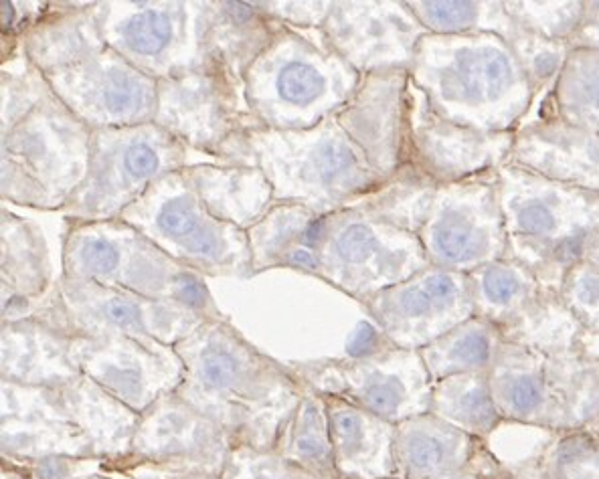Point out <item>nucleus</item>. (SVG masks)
I'll return each instance as SVG.
<instances>
[{
	"instance_id": "1",
	"label": "nucleus",
	"mask_w": 599,
	"mask_h": 479,
	"mask_svg": "<svg viewBox=\"0 0 599 479\" xmlns=\"http://www.w3.org/2000/svg\"><path fill=\"white\" fill-rule=\"evenodd\" d=\"M409 75L438 116L480 132H517L537 100L519 57L494 33H427Z\"/></svg>"
},
{
	"instance_id": "2",
	"label": "nucleus",
	"mask_w": 599,
	"mask_h": 479,
	"mask_svg": "<svg viewBox=\"0 0 599 479\" xmlns=\"http://www.w3.org/2000/svg\"><path fill=\"white\" fill-rule=\"evenodd\" d=\"M361 79L363 75L334 51L324 31L314 39L284 23L243 75L245 104L260 128L302 132L345 108Z\"/></svg>"
},
{
	"instance_id": "3",
	"label": "nucleus",
	"mask_w": 599,
	"mask_h": 479,
	"mask_svg": "<svg viewBox=\"0 0 599 479\" xmlns=\"http://www.w3.org/2000/svg\"><path fill=\"white\" fill-rule=\"evenodd\" d=\"M245 154L272 182L276 203L302 205L320 217L359 205L385 184L334 116L302 132L253 128Z\"/></svg>"
},
{
	"instance_id": "4",
	"label": "nucleus",
	"mask_w": 599,
	"mask_h": 479,
	"mask_svg": "<svg viewBox=\"0 0 599 479\" xmlns=\"http://www.w3.org/2000/svg\"><path fill=\"white\" fill-rule=\"evenodd\" d=\"M496 197L510 257L531 267L547 290L583 259L599 229V193L563 184L515 164L496 170Z\"/></svg>"
},
{
	"instance_id": "5",
	"label": "nucleus",
	"mask_w": 599,
	"mask_h": 479,
	"mask_svg": "<svg viewBox=\"0 0 599 479\" xmlns=\"http://www.w3.org/2000/svg\"><path fill=\"white\" fill-rule=\"evenodd\" d=\"M63 265L65 277L90 279L219 320L203 277L122 219L75 221L65 235Z\"/></svg>"
},
{
	"instance_id": "6",
	"label": "nucleus",
	"mask_w": 599,
	"mask_h": 479,
	"mask_svg": "<svg viewBox=\"0 0 599 479\" xmlns=\"http://www.w3.org/2000/svg\"><path fill=\"white\" fill-rule=\"evenodd\" d=\"M92 130L47 87L3 132V193L11 201L63 209L90 168Z\"/></svg>"
},
{
	"instance_id": "7",
	"label": "nucleus",
	"mask_w": 599,
	"mask_h": 479,
	"mask_svg": "<svg viewBox=\"0 0 599 479\" xmlns=\"http://www.w3.org/2000/svg\"><path fill=\"white\" fill-rule=\"evenodd\" d=\"M118 219L197 273L253 269L247 231L207 211L185 168L156 180Z\"/></svg>"
},
{
	"instance_id": "8",
	"label": "nucleus",
	"mask_w": 599,
	"mask_h": 479,
	"mask_svg": "<svg viewBox=\"0 0 599 479\" xmlns=\"http://www.w3.org/2000/svg\"><path fill=\"white\" fill-rule=\"evenodd\" d=\"M187 148L156 122L92 130L88 176L63 211L75 221L118 219L156 180L183 170Z\"/></svg>"
},
{
	"instance_id": "9",
	"label": "nucleus",
	"mask_w": 599,
	"mask_h": 479,
	"mask_svg": "<svg viewBox=\"0 0 599 479\" xmlns=\"http://www.w3.org/2000/svg\"><path fill=\"white\" fill-rule=\"evenodd\" d=\"M316 255L318 275L361 304L430 267L415 233L359 207L324 217V239Z\"/></svg>"
},
{
	"instance_id": "10",
	"label": "nucleus",
	"mask_w": 599,
	"mask_h": 479,
	"mask_svg": "<svg viewBox=\"0 0 599 479\" xmlns=\"http://www.w3.org/2000/svg\"><path fill=\"white\" fill-rule=\"evenodd\" d=\"M187 356L183 358L189 380L205 401L217 399L227 405L225 417L241 423L249 421L255 429L276 407H268L272 393H294V382L278 368L251 350L229 326L219 320H207L185 340Z\"/></svg>"
},
{
	"instance_id": "11",
	"label": "nucleus",
	"mask_w": 599,
	"mask_h": 479,
	"mask_svg": "<svg viewBox=\"0 0 599 479\" xmlns=\"http://www.w3.org/2000/svg\"><path fill=\"white\" fill-rule=\"evenodd\" d=\"M417 237L430 265L440 269L472 273L508 259L496 172L438 186Z\"/></svg>"
},
{
	"instance_id": "12",
	"label": "nucleus",
	"mask_w": 599,
	"mask_h": 479,
	"mask_svg": "<svg viewBox=\"0 0 599 479\" xmlns=\"http://www.w3.org/2000/svg\"><path fill=\"white\" fill-rule=\"evenodd\" d=\"M243 83L221 63H205L158 81L154 122L187 146L217 156L245 154L253 124L241 114Z\"/></svg>"
},
{
	"instance_id": "13",
	"label": "nucleus",
	"mask_w": 599,
	"mask_h": 479,
	"mask_svg": "<svg viewBox=\"0 0 599 479\" xmlns=\"http://www.w3.org/2000/svg\"><path fill=\"white\" fill-rule=\"evenodd\" d=\"M183 3L100 5L96 21L104 43L156 81L207 61L201 41V9L193 17Z\"/></svg>"
},
{
	"instance_id": "14",
	"label": "nucleus",
	"mask_w": 599,
	"mask_h": 479,
	"mask_svg": "<svg viewBox=\"0 0 599 479\" xmlns=\"http://www.w3.org/2000/svg\"><path fill=\"white\" fill-rule=\"evenodd\" d=\"M61 104L90 130L150 124L158 108V81L106 47L71 67L45 73Z\"/></svg>"
},
{
	"instance_id": "15",
	"label": "nucleus",
	"mask_w": 599,
	"mask_h": 479,
	"mask_svg": "<svg viewBox=\"0 0 599 479\" xmlns=\"http://www.w3.org/2000/svg\"><path fill=\"white\" fill-rule=\"evenodd\" d=\"M363 306L397 348L417 352L476 316L470 275L434 265Z\"/></svg>"
},
{
	"instance_id": "16",
	"label": "nucleus",
	"mask_w": 599,
	"mask_h": 479,
	"mask_svg": "<svg viewBox=\"0 0 599 479\" xmlns=\"http://www.w3.org/2000/svg\"><path fill=\"white\" fill-rule=\"evenodd\" d=\"M314 393L340 397L393 425L432 411L434 382L417 350L393 348L367 360L320 366Z\"/></svg>"
},
{
	"instance_id": "17",
	"label": "nucleus",
	"mask_w": 599,
	"mask_h": 479,
	"mask_svg": "<svg viewBox=\"0 0 599 479\" xmlns=\"http://www.w3.org/2000/svg\"><path fill=\"white\" fill-rule=\"evenodd\" d=\"M63 314L73 336L126 334L166 342L185 340L205 318L177 304L140 298L90 279L63 277L57 285Z\"/></svg>"
},
{
	"instance_id": "18",
	"label": "nucleus",
	"mask_w": 599,
	"mask_h": 479,
	"mask_svg": "<svg viewBox=\"0 0 599 479\" xmlns=\"http://www.w3.org/2000/svg\"><path fill=\"white\" fill-rule=\"evenodd\" d=\"M517 132H480L438 116L409 85L411 168L434 184H452L496 172L510 162Z\"/></svg>"
},
{
	"instance_id": "19",
	"label": "nucleus",
	"mask_w": 599,
	"mask_h": 479,
	"mask_svg": "<svg viewBox=\"0 0 599 479\" xmlns=\"http://www.w3.org/2000/svg\"><path fill=\"white\" fill-rule=\"evenodd\" d=\"M322 31L361 75L409 69L427 35L409 3H332Z\"/></svg>"
},
{
	"instance_id": "20",
	"label": "nucleus",
	"mask_w": 599,
	"mask_h": 479,
	"mask_svg": "<svg viewBox=\"0 0 599 479\" xmlns=\"http://www.w3.org/2000/svg\"><path fill=\"white\" fill-rule=\"evenodd\" d=\"M409 69L363 75L349 104L334 118L387 182L411 168Z\"/></svg>"
},
{
	"instance_id": "21",
	"label": "nucleus",
	"mask_w": 599,
	"mask_h": 479,
	"mask_svg": "<svg viewBox=\"0 0 599 479\" xmlns=\"http://www.w3.org/2000/svg\"><path fill=\"white\" fill-rule=\"evenodd\" d=\"M508 164L599 193V134L559 118L525 122Z\"/></svg>"
},
{
	"instance_id": "22",
	"label": "nucleus",
	"mask_w": 599,
	"mask_h": 479,
	"mask_svg": "<svg viewBox=\"0 0 599 479\" xmlns=\"http://www.w3.org/2000/svg\"><path fill=\"white\" fill-rule=\"evenodd\" d=\"M154 340L134 338L126 334L73 336L71 356L77 368L104 389L108 395L142 411L154 405V393L148 370H160L164 362L158 358Z\"/></svg>"
},
{
	"instance_id": "23",
	"label": "nucleus",
	"mask_w": 599,
	"mask_h": 479,
	"mask_svg": "<svg viewBox=\"0 0 599 479\" xmlns=\"http://www.w3.org/2000/svg\"><path fill=\"white\" fill-rule=\"evenodd\" d=\"M488 380L496 409L506 425L547 433L563 431L561 411L547 372V354L504 340Z\"/></svg>"
},
{
	"instance_id": "24",
	"label": "nucleus",
	"mask_w": 599,
	"mask_h": 479,
	"mask_svg": "<svg viewBox=\"0 0 599 479\" xmlns=\"http://www.w3.org/2000/svg\"><path fill=\"white\" fill-rule=\"evenodd\" d=\"M324 405L340 479L397 477V425L340 397H324Z\"/></svg>"
},
{
	"instance_id": "25",
	"label": "nucleus",
	"mask_w": 599,
	"mask_h": 479,
	"mask_svg": "<svg viewBox=\"0 0 599 479\" xmlns=\"http://www.w3.org/2000/svg\"><path fill=\"white\" fill-rule=\"evenodd\" d=\"M480 441L434 413L397 425L395 467L399 479H434L476 463L486 449Z\"/></svg>"
},
{
	"instance_id": "26",
	"label": "nucleus",
	"mask_w": 599,
	"mask_h": 479,
	"mask_svg": "<svg viewBox=\"0 0 599 479\" xmlns=\"http://www.w3.org/2000/svg\"><path fill=\"white\" fill-rule=\"evenodd\" d=\"M282 25L284 23L266 9H260V3L201 5V41L205 57L221 63L241 83L249 65L268 49Z\"/></svg>"
},
{
	"instance_id": "27",
	"label": "nucleus",
	"mask_w": 599,
	"mask_h": 479,
	"mask_svg": "<svg viewBox=\"0 0 599 479\" xmlns=\"http://www.w3.org/2000/svg\"><path fill=\"white\" fill-rule=\"evenodd\" d=\"M136 429V447H144L148 455L162 459L219 457L223 443V427L193 409L183 397L166 395L144 411Z\"/></svg>"
},
{
	"instance_id": "28",
	"label": "nucleus",
	"mask_w": 599,
	"mask_h": 479,
	"mask_svg": "<svg viewBox=\"0 0 599 479\" xmlns=\"http://www.w3.org/2000/svg\"><path fill=\"white\" fill-rule=\"evenodd\" d=\"M185 172L207 211L243 231L276 205L274 186L258 166H197Z\"/></svg>"
},
{
	"instance_id": "29",
	"label": "nucleus",
	"mask_w": 599,
	"mask_h": 479,
	"mask_svg": "<svg viewBox=\"0 0 599 479\" xmlns=\"http://www.w3.org/2000/svg\"><path fill=\"white\" fill-rule=\"evenodd\" d=\"M106 47L96 9L73 7L57 11V17L47 11L45 19L23 33L27 61L43 75L81 63Z\"/></svg>"
},
{
	"instance_id": "30",
	"label": "nucleus",
	"mask_w": 599,
	"mask_h": 479,
	"mask_svg": "<svg viewBox=\"0 0 599 479\" xmlns=\"http://www.w3.org/2000/svg\"><path fill=\"white\" fill-rule=\"evenodd\" d=\"M468 275L476 316L496 324L500 330L519 318L547 290L531 267L512 257L488 263Z\"/></svg>"
},
{
	"instance_id": "31",
	"label": "nucleus",
	"mask_w": 599,
	"mask_h": 479,
	"mask_svg": "<svg viewBox=\"0 0 599 479\" xmlns=\"http://www.w3.org/2000/svg\"><path fill=\"white\" fill-rule=\"evenodd\" d=\"M547 372L555 393L563 431L599 425V350L587 344L575 352L547 356Z\"/></svg>"
},
{
	"instance_id": "32",
	"label": "nucleus",
	"mask_w": 599,
	"mask_h": 479,
	"mask_svg": "<svg viewBox=\"0 0 599 479\" xmlns=\"http://www.w3.org/2000/svg\"><path fill=\"white\" fill-rule=\"evenodd\" d=\"M504 344L502 330L474 316L434 344L419 350L432 382L458 374H488Z\"/></svg>"
},
{
	"instance_id": "33",
	"label": "nucleus",
	"mask_w": 599,
	"mask_h": 479,
	"mask_svg": "<svg viewBox=\"0 0 599 479\" xmlns=\"http://www.w3.org/2000/svg\"><path fill=\"white\" fill-rule=\"evenodd\" d=\"M535 120L559 118L599 134V51L573 49Z\"/></svg>"
},
{
	"instance_id": "34",
	"label": "nucleus",
	"mask_w": 599,
	"mask_h": 479,
	"mask_svg": "<svg viewBox=\"0 0 599 479\" xmlns=\"http://www.w3.org/2000/svg\"><path fill=\"white\" fill-rule=\"evenodd\" d=\"M502 336L510 344L559 356L583 348L589 334L563 304L559 292L545 290L535 304L502 328Z\"/></svg>"
},
{
	"instance_id": "35",
	"label": "nucleus",
	"mask_w": 599,
	"mask_h": 479,
	"mask_svg": "<svg viewBox=\"0 0 599 479\" xmlns=\"http://www.w3.org/2000/svg\"><path fill=\"white\" fill-rule=\"evenodd\" d=\"M430 413L486 443L506 425L496 409L488 374H458L434 382Z\"/></svg>"
},
{
	"instance_id": "36",
	"label": "nucleus",
	"mask_w": 599,
	"mask_h": 479,
	"mask_svg": "<svg viewBox=\"0 0 599 479\" xmlns=\"http://www.w3.org/2000/svg\"><path fill=\"white\" fill-rule=\"evenodd\" d=\"M421 27L432 35H468L494 33L506 41L517 31V23L500 0L470 3V0H450V3H409Z\"/></svg>"
},
{
	"instance_id": "37",
	"label": "nucleus",
	"mask_w": 599,
	"mask_h": 479,
	"mask_svg": "<svg viewBox=\"0 0 599 479\" xmlns=\"http://www.w3.org/2000/svg\"><path fill=\"white\" fill-rule=\"evenodd\" d=\"M521 467L531 479H599V429L553 431Z\"/></svg>"
},
{
	"instance_id": "38",
	"label": "nucleus",
	"mask_w": 599,
	"mask_h": 479,
	"mask_svg": "<svg viewBox=\"0 0 599 479\" xmlns=\"http://www.w3.org/2000/svg\"><path fill=\"white\" fill-rule=\"evenodd\" d=\"M288 445L300 459L302 467H306L314 477L340 479L322 395H302L300 405L288 425Z\"/></svg>"
},
{
	"instance_id": "39",
	"label": "nucleus",
	"mask_w": 599,
	"mask_h": 479,
	"mask_svg": "<svg viewBox=\"0 0 599 479\" xmlns=\"http://www.w3.org/2000/svg\"><path fill=\"white\" fill-rule=\"evenodd\" d=\"M506 11L519 27L553 41H567L575 37L583 25L587 3L585 0H565V3H525V0H504Z\"/></svg>"
},
{
	"instance_id": "40",
	"label": "nucleus",
	"mask_w": 599,
	"mask_h": 479,
	"mask_svg": "<svg viewBox=\"0 0 599 479\" xmlns=\"http://www.w3.org/2000/svg\"><path fill=\"white\" fill-rule=\"evenodd\" d=\"M508 43L519 57V63L529 77L537 98L539 93H547L553 89L567 63L569 53L573 51L571 43L567 41L545 39L541 35L525 31L523 27H517Z\"/></svg>"
},
{
	"instance_id": "41",
	"label": "nucleus",
	"mask_w": 599,
	"mask_h": 479,
	"mask_svg": "<svg viewBox=\"0 0 599 479\" xmlns=\"http://www.w3.org/2000/svg\"><path fill=\"white\" fill-rule=\"evenodd\" d=\"M559 296L589 336H599V267L575 263L561 279Z\"/></svg>"
},
{
	"instance_id": "42",
	"label": "nucleus",
	"mask_w": 599,
	"mask_h": 479,
	"mask_svg": "<svg viewBox=\"0 0 599 479\" xmlns=\"http://www.w3.org/2000/svg\"><path fill=\"white\" fill-rule=\"evenodd\" d=\"M393 348L397 346L387 338V334L375 320H363L349 338L347 356L349 360H367L381 356Z\"/></svg>"
},
{
	"instance_id": "43",
	"label": "nucleus",
	"mask_w": 599,
	"mask_h": 479,
	"mask_svg": "<svg viewBox=\"0 0 599 479\" xmlns=\"http://www.w3.org/2000/svg\"><path fill=\"white\" fill-rule=\"evenodd\" d=\"M504 471V465L498 461V457L488 449L482 451V455L476 459L474 465L456 471V473H448L442 477H434V479H500Z\"/></svg>"
},
{
	"instance_id": "44",
	"label": "nucleus",
	"mask_w": 599,
	"mask_h": 479,
	"mask_svg": "<svg viewBox=\"0 0 599 479\" xmlns=\"http://www.w3.org/2000/svg\"><path fill=\"white\" fill-rule=\"evenodd\" d=\"M571 47L599 51V0L587 3V13L583 19V25L571 39Z\"/></svg>"
},
{
	"instance_id": "45",
	"label": "nucleus",
	"mask_w": 599,
	"mask_h": 479,
	"mask_svg": "<svg viewBox=\"0 0 599 479\" xmlns=\"http://www.w3.org/2000/svg\"><path fill=\"white\" fill-rule=\"evenodd\" d=\"M581 261H587V263H593L599 267V229L589 237Z\"/></svg>"
},
{
	"instance_id": "46",
	"label": "nucleus",
	"mask_w": 599,
	"mask_h": 479,
	"mask_svg": "<svg viewBox=\"0 0 599 479\" xmlns=\"http://www.w3.org/2000/svg\"><path fill=\"white\" fill-rule=\"evenodd\" d=\"M389 479H399V477H389Z\"/></svg>"
}]
</instances>
